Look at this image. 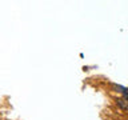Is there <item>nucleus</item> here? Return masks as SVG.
Instances as JSON below:
<instances>
[{
  "mask_svg": "<svg viewBox=\"0 0 128 120\" xmlns=\"http://www.w3.org/2000/svg\"><path fill=\"white\" fill-rule=\"evenodd\" d=\"M118 104H119V106L122 107V108H124V110H127V108H128V106H127L126 103H124V100H122V99L118 100Z\"/></svg>",
  "mask_w": 128,
  "mask_h": 120,
  "instance_id": "obj_1",
  "label": "nucleus"
},
{
  "mask_svg": "<svg viewBox=\"0 0 128 120\" xmlns=\"http://www.w3.org/2000/svg\"><path fill=\"white\" fill-rule=\"evenodd\" d=\"M126 100H127V102H128V96H126Z\"/></svg>",
  "mask_w": 128,
  "mask_h": 120,
  "instance_id": "obj_2",
  "label": "nucleus"
}]
</instances>
